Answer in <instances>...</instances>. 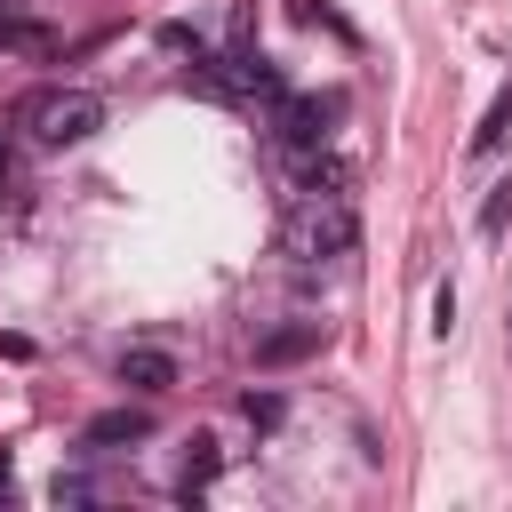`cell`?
<instances>
[{
  "mask_svg": "<svg viewBox=\"0 0 512 512\" xmlns=\"http://www.w3.org/2000/svg\"><path fill=\"white\" fill-rule=\"evenodd\" d=\"M48 496H56V504H96L104 488H96L88 472H56V480H48Z\"/></svg>",
  "mask_w": 512,
  "mask_h": 512,
  "instance_id": "cell-10",
  "label": "cell"
},
{
  "mask_svg": "<svg viewBox=\"0 0 512 512\" xmlns=\"http://www.w3.org/2000/svg\"><path fill=\"white\" fill-rule=\"evenodd\" d=\"M472 224H480V240H504V224H512V176H496V184H488V200H480V216H472Z\"/></svg>",
  "mask_w": 512,
  "mask_h": 512,
  "instance_id": "cell-9",
  "label": "cell"
},
{
  "mask_svg": "<svg viewBox=\"0 0 512 512\" xmlns=\"http://www.w3.org/2000/svg\"><path fill=\"white\" fill-rule=\"evenodd\" d=\"M16 128L40 144V152H64V144H88L104 128V96L96 88H72V80H48L16 104Z\"/></svg>",
  "mask_w": 512,
  "mask_h": 512,
  "instance_id": "cell-2",
  "label": "cell"
},
{
  "mask_svg": "<svg viewBox=\"0 0 512 512\" xmlns=\"http://www.w3.org/2000/svg\"><path fill=\"white\" fill-rule=\"evenodd\" d=\"M120 384L152 400V392H168V384H176V360H168L160 344H128V352H120Z\"/></svg>",
  "mask_w": 512,
  "mask_h": 512,
  "instance_id": "cell-5",
  "label": "cell"
},
{
  "mask_svg": "<svg viewBox=\"0 0 512 512\" xmlns=\"http://www.w3.org/2000/svg\"><path fill=\"white\" fill-rule=\"evenodd\" d=\"M504 136H512V80H504V88L488 96V112H480V128H472V152L488 160V152H496Z\"/></svg>",
  "mask_w": 512,
  "mask_h": 512,
  "instance_id": "cell-8",
  "label": "cell"
},
{
  "mask_svg": "<svg viewBox=\"0 0 512 512\" xmlns=\"http://www.w3.org/2000/svg\"><path fill=\"white\" fill-rule=\"evenodd\" d=\"M144 432H152V408H104V416H88L80 448L104 456V448H128V440H144Z\"/></svg>",
  "mask_w": 512,
  "mask_h": 512,
  "instance_id": "cell-4",
  "label": "cell"
},
{
  "mask_svg": "<svg viewBox=\"0 0 512 512\" xmlns=\"http://www.w3.org/2000/svg\"><path fill=\"white\" fill-rule=\"evenodd\" d=\"M272 136H280V152H312V144H328V104H312V96H272Z\"/></svg>",
  "mask_w": 512,
  "mask_h": 512,
  "instance_id": "cell-3",
  "label": "cell"
},
{
  "mask_svg": "<svg viewBox=\"0 0 512 512\" xmlns=\"http://www.w3.org/2000/svg\"><path fill=\"white\" fill-rule=\"evenodd\" d=\"M0 184H8V144H0Z\"/></svg>",
  "mask_w": 512,
  "mask_h": 512,
  "instance_id": "cell-14",
  "label": "cell"
},
{
  "mask_svg": "<svg viewBox=\"0 0 512 512\" xmlns=\"http://www.w3.org/2000/svg\"><path fill=\"white\" fill-rule=\"evenodd\" d=\"M216 472H224V448H216V440H192V448H184V472H176V496H184V504L208 496Z\"/></svg>",
  "mask_w": 512,
  "mask_h": 512,
  "instance_id": "cell-7",
  "label": "cell"
},
{
  "mask_svg": "<svg viewBox=\"0 0 512 512\" xmlns=\"http://www.w3.org/2000/svg\"><path fill=\"white\" fill-rule=\"evenodd\" d=\"M240 416H248V424H280V392H248Z\"/></svg>",
  "mask_w": 512,
  "mask_h": 512,
  "instance_id": "cell-11",
  "label": "cell"
},
{
  "mask_svg": "<svg viewBox=\"0 0 512 512\" xmlns=\"http://www.w3.org/2000/svg\"><path fill=\"white\" fill-rule=\"evenodd\" d=\"M448 328H456V288L440 280V296H432V336H448Z\"/></svg>",
  "mask_w": 512,
  "mask_h": 512,
  "instance_id": "cell-12",
  "label": "cell"
},
{
  "mask_svg": "<svg viewBox=\"0 0 512 512\" xmlns=\"http://www.w3.org/2000/svg\"><path fill=\"white\" fill-rule=\"evenodd\" d=\"M352 240H360L352 192H296L288 216H280V256L288 264H336V256H352Z\"/></svg>",
  "mask_w": 512,
  "mask_h": 512,
  "instance_id": "cell-1",
  "label": "cell"
},
{
  "mask_svg": "<svg viewBox=\"0 0 512 512\" xmlns=\"http://www.w3.org/2000/svg\"><path fill=\"white\" fill-rule=\"evenodd\" d=\"M304 352H320V320H296V328H272V336L256 344V368H288V360H304Z\"/></svg>",
  "mask_w": 512,
  "mask_h": 512,
  "instance_id": "cell-6",
  "label": "cell"
},
{
  "mask_svg": "<svg viewBox=\"0 0 512 512\" xmlns=\"http://www.w3.org/2000/svg\"><path fill=\"white\" fill-rule=\"evenodd\" d=\"M0 496H16V472H8V456H0Z\"/></svg>",
  "mask_w": 512,
  "mask_h": 512,
  "instance_id": "cell-13",
  "label": "cell"
}]
</instances>
